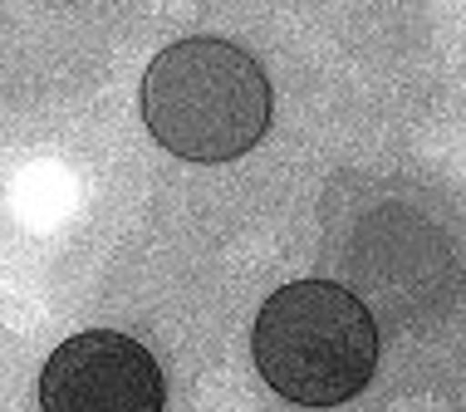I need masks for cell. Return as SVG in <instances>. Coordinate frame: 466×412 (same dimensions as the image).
<instances>
[{
	"label": "cell",
	"mask_w": 466,
	"mask_h": 412,
	"mask_svg": "<svg viewBox=\"0 0 466 412\" xmlns=\"http://www.w3.org/2000/svg\"><path fill=\"white\" fill-rule=\"evenodd\" d=\"M157 358L118 329H84L40 368V412H162Z\"/></svg>",
	"instance_id": "3957f363"
},
{
	"label": "cell",
	"mask_w": 466,
	"mask_h": 412,
	"mask_svg": "<svg viewBox=\"0 0 466 412\" xmlns=\"http://www.w3.org/2000/svg\"><path fill=\"white\" fill-rule=\"evenodd\" d=\"M250 354L280 397L299 407H339L369 388L378 368V324L344 285L295 280L260 305Z\"/></svg>",
	"instance_id": "7a4b0ae2"
},
{
	"label": "cell",
	"mask_w": 466,
	"mask_h": 412,
	"mask_svg": "<svg viewBox=\"0 0 466 412\" xmlns=\"http://www.w3.org/2000/svg\"><path fill=\"white\" fill-rule=\"evenodd\" d=\"M143 123L172 157L236 162L270 128V79L236 40L192 35L147 65Z\"/></svg>",
	"instance_id": "6da1fadb"
}]
</instances>
